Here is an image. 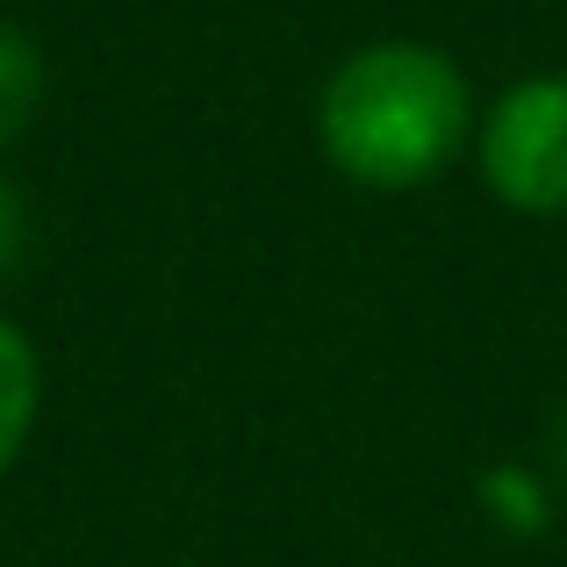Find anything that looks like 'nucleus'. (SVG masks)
I'll list each match as a JSON object with an SVG mask.
<instances>
[{
    "mask_svg": "<svg viewBox=\"0 0 567 567\" xmlns=\"http://www.w3.org/2000/svg\"><path fill=\"white\" fill-rule=\"evenodd\" d=\"M467 137H474V94L460 65L410 37L360 43L346 65H331L317 94L323 158L367 194L431 187Z\"/></svg>",
    "mask_w": 567,
    "mask_h": 567,
    "instance_id": "f257e3e1",
    "label": "nucleus"
},
{
    "mask_svg": "<svg viewBox=\"0 0 567 567\" xmlns=\"http://www.w3.org/2000/svg\"><path fill=\"white\" fill-rule=\"evenodd\" d=\"M474 166L517 216H567V72H532L474 115Z\"/></svg>",
    "mask_w": 567,
    "mask_h": 567,
    "instance_id": "f03ea898",
    "label": "nucleus"
},
{
    "mask_svg": "<svg viewBox=\"0 0 567 567\" xmlns=\"http://www.w3.org/2000/svg\"><path fill=\"white\" fill-rule=\"evenodd\" d=\"M37 410H43V360L22 323L0 317V474L22 460L29 431H37Z\"/></svg>",
    "mask_w": 567,
    "mask_h": 567,
    "instance_id": "7ed1b4c3",
    "label": "nucleus"
},
{
    "mask_svg": "<svg viewBox=\"0 0 567 567\" xmlns=\"http://www.w3.org/2000/svg\"><path fill=\"white\" fill-rule=\"evenodd\" d=\"M43 94H51V65H43V43L29 29L0 22V152L29 137V123L43 115Z\"/></svg>",
    "mask_w": 567,
    "mask_h": 567,
    "instance_id": "20e7f679",
    "label": "nucleus"
},
{
    "mask_svg": "<svg viewBox=\"0 0 567 567\" xmlns=\"http://www.w3.org/2000/svg\"><path fill=\"white\" fill-rule=\"evenodd\" d=\"M22 251H29V208H22V194L0 181V280L22 266Z\"/></svg>",
    "mask_w": 567,
    "mask_h": 567,
    "instance_id": "39448f33",
    "label": "nucleus"
}]
</instances>
